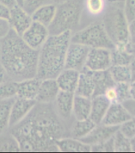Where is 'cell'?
Instances as JSON below:
<instances>
[{
  "mask_svg": "<svg viewBox=\"0 0 135 153\" xmlns=\"http://www.w3.org/2000/svg\"><path fill=\"white\" fill-rule=\"evenodd\" d=\"M40 82L41 79L37 76L20 81L18 83L17 97L28 100H36Z\"/></svg>",
  "mask_w": 135,
  "mask_h": 153,
  "instance_id": "cell-17",
  "label": "cell"
},
{
  "mask_svg": "<svg viewBox=\"0 0 135 153\" xmlns=\"http://www.w3.org/2000/svg\"><path fill=\"white\" fill-rule=\"evenodd\" d=\"M8 80V77H7V72L5 71L4 68L2 67V65L0 64V84L4 82L5 81Z\"/></svg>",
  "mask_w": 135,
  "mask_h": 153,
  "instance_id": "cell-43",
  "label": "cell"
},
{
  "mask_svg": "<svg viewBox=\"0 0 135 153\" xmlns=\"http://www.w3.org/2000/svg\"><path fill=\"white\" fill-rule=\"evenodd\" d=\"M114 151L117 152H132L131 140L119 130L113 137Z\"/></svg>",
  "mask_w": 135,
  "mask_h": 153,
  "instance_id": "cell-29",
  "label": "cell"
},
{
  "mask_svg": "<svg viewBox=\"0 0 135 153\" xmlns=\"http://www.w3.org/2000/svg\"><path fill=\"white\" fill-rule=\"evenodd\" d=\"M96 126V124L90 118L85 120H75L71 126L70 136L75 139H82L86 137Z\"/></svg>",
  "mask_w": 135,
  "mask_h": 153,
  "instance_id": "cell-24",
  "label": "cell"
},
{
  "mask_svg": "<svg viewBox=\"0 0 135 153\" xmlns=\"http://www.w3.org/2000/svg\"><path fill=\"white\" fill-rule=\"evenodd\" d=\"M71 35L70 31L50 35L40 48L37 76L39 79H56L65 68L66 54Z\"/></svg>",
  "mask_w": 135,
  "mask_h": 153,
  "instance_id": "cell-3",
  "label": "cell"
},
{
  "mask_svg": "<svg viewBox=\"0 0 135 153\" xmlns=\"http://www.w3.org/2000/svg\"><path fill=\"white\" fill-rule=\"evenodd\" d=\"M119 130L125 136L132 139L135 137V117H132L130 120L120 126Z\"/></svg>",
  "mask_w": 135,
  "mask_h": 153,
  "instance_id": "cell-34",
  "label": "cell"
},
{
  "mask_svg": "<svg viewBox=\"0 0 135 153\" xmlns=\"http://www.w3.org/2000/svg\"><path fill=\"white\" fill-rule=\"evenodd\" d=\"M66 1H68V0H51L50 2L51 3H54L55 5H58V4H60V3H62V2H64Z\"/></svg>",
  "mask_w": 135,
  "mask_h": 153,
  "instance_id": "cell-48",
  "label": "cell"
},
{
  "mask_svg": "<svg viewBox=\"0 0 135 153\" xmlns=\"http://www.w3.org/2000/svg\"><path fill=\"white\" fill-rule=\"evenodd\" d=\"M39 50L33 49L10 29L0 40V64L8 80L20 82L37 76Z\"/></svg>",
  "mask_w": 135,
  "mask_h": 153,
  "instance_id": "cell-2",
  "label": "cell"
},
{
  "mask_svg": "<svg viewBox=\"0 0 135 153\" xmlns=\"http://www.w3.org/2000/svg\"><path fill=\"white\" fill-rule=\"evenodd\" d=\"M0 3L7 6V7H9L10 9H11L14 6L18 5L16 0H0Z\"/></svg>",
  "mask_w": 135,
  "mask_h": 153,
  "instance_id": "cell-44",
  "label": "cell"
},
{
  "mask_svg": "<svg viewBox=\"0 0 135 153\" xmlns=\"http://www.w3.org/2000/svg\"><path fill=\"white\" fill-rule=\"evenodd\" d=\"M108 6L107 0H84V10L91 16L103 15Z\"/></svg>",
  "mask_w": 135,
  "mask_h": 153,
  "instance_id": "cell-28",
  "label": "cell"
},
{
  "mask_svg": "<svg viewBox=\"0 0 135 153\" xmlns=\"http://www.w3.org/2000/svg\"><path fill=\"white\" fill-rule=\"evenodd\" d=\"M131 140V147H132V152H135V137H133Z\"/></svg>",
  "mask_w": 135,
  "mask_h": 153,
  "instance_id": "cell-49",
  "label": "cell"
},
{
  "mask_svg": "<svg viewBox=\"0 0 135 153\" xmlns=\"http://www.w3.org/2000/svg\"><path fill=\"white\" fill-rule=\"evenodd\" d=\"M55 144L59 152H90L91 146L85 144L81 140L73 137H62L57 140Z\"/></svg>",
  "mask_w": 135,
  "mask_h": 153,
  "instance_id": "cell-20",
  "label": "cell"
},
{
  "mask_svg": "<svg viewBox=\"0 0 135 153\" xmlns=\"http://www.w3.org/2000/svg\"><path fill=\"white\" fill-rule=\"evenodd\" d=\"M59 91V87L55 79H41L36 101L39 103H53Z\"/></svg>",
  "mask_w": 135,
  "mask_h": 153,
  "instance_id": "cell-15",
  "label": "cell"
},
{
  "mask_svg": "<svg viewBox=\"0 0 135 153\" xmlns=\"http://www.w3.org/2000/svg\"><path fill=\"white\" fill-rule=\"evenodd\" d=\"M56 6L55 18L48 26L50 35L78 30L84 11V0H68Z\"/></svg>",
  "mask_w": 135,
  "mask_h": 153,
  "instance_id": "cell-4",
  "label": "cell"
},
{
  "mask_svg": "<svg viewBox=\"0 0 135 153\" xmlns=\"http://www.w3.org/2000/svg\"><path fill=\"white\" fill-rule=\"evenodd\" d=\"M10 30V26L8 21L0 19V40L6 36Z\"/></svg>",
  "mask_w": 135,
  "mask_h": 153,
  "instance_id": "cell-37",
  "label": "cell"
},
{
  "mask_svg": "<svg viewBox=\"0 0 135 153\" xmlns=\"http://www.w3.org/2000/svg\"><path fill=\"white\" fill-rule=\"evenodd\" d=\"M80 71L64 68L56 77V82L60 91L74 93L78 85Z\"/></svg>",
  "mask_w": 135,
  "mask_h": 153,
  "instance_id": "cell-18",
  "label": "cell"
},
{
  "mask_svg": "<svg viewBox=\"0 0 135 153\" xmlns=\"http://www.w3.org/2000/svg\"><path fill=\"white\" fill-rule=\"evenodd\" d=\"M10 16V9L7 6L0 3V19L9 21Z\"/></svg>",
  "mask_w": 135,
  "mask_h": 153,
  "instance_id": "cell-39",
  "label": "cell"
},
{
  "mask_svg": "<svg viewBox=\"0 0 135 153\" xmlns=\"http://www.w3.org/2000/svg\"><path fill=\"white\" fill-rule=\"evenodd\" d=\"M56 7L57 6L51 2L42 5L32 13V20L48 27L55 18Z\"/></svg>",
  "mask_w": 135,
  "mask_h": 153,
  "instance_id": "cell-21",
  "label": "cell"
},
{
  "mask_svg": "<svg viewBox=\"0 0 135 153\" xmlns=\"http://www.w3.org/2000/svg\"><path fill=\"white\" fill-rule=\"evenodd\" d=\"M14 98L0 102V136L10 128V112Z\"/></svg>",
  "mask_w": 135,
  "mask_h": 153,
  "instance_id": "cell-25",
  "label": "cell"
},
{
  "mask_svg": "<svg viewBox=\"0 0 135 153\" xmlns=\"http://www.w3.org/2000/svg\"><path fill=\"white\" fill-rule=\"evenodd\" d=\"M104 95L108 98V99L111 102H118L117 101V94L115 88H114V85L113 87H111L110 88H108L104 93Z\"/></svg>",
  "mask_w": 135,
  "mask_h": 153,
  "instance_id": "cell-38",
  "label": "cell"
},
{
  "mask_svg": "<svg viewBox=\"0 0 135 153\" xmlns=\"http://www.w3.org/2000/svg\"><path fill=\"white\" fill-rule=\"evenodd\" d=\"M37 104L36 100H28L21 98H14L11 107L10 128L16 126L27 116Z\"/></svg>",
  "mask_w": 135,
  "mask_h": 153,
  "instance_id": "cell-14",
  "label": "cell"
},
{
  "mask_svg": "<svg viewBox=\"0 0 135 153\" xmlns=\"http://www.w3.org/2000/svg\"><path fill=\"white\" fill-rule=\"evenodd\" d=\"M130 68L131 72V81H135V58H134L130 64Z\"/></svg>",
  "mask_w": 135,
  "mask_h": 153,
  "instance_id": "cell-45",
  "label": "cell"
},
{
  "mask_svg": "<svg viewBox=\"0 0 135 153\" xmlns=\"http://www.w3.org/2000/svg\"><path fill=\"white\" fill-rule=\"evenodd\" d=\"M129 95L130 99L135 100V81H131L129 84Z\"/></svg>",
  "mask_w": 135,
  "mask_h": 153,
  "instance_id": "cell-42",
  "label": "cell"
},
{
  "mask_svg": "<svg viewBox=\"0 0 135 153\" xmlns=\"http://www.w3.org/2000/svg\"><path fill=\"white\" fill-rule=\"evenodd\" d=\"M92 76L95 82V92L93 97L104 94L108 88L113 87L115 84V82L111 76L109 70L92 71Z\"/></svg>",
  "mask_w": 135,
  "mask_h": 153,
  "instance_id": "cell-23",
  "label": "cell"
},
{
  "mask_svg": "<svg viewBox=\"0 0 135 153\" xmlns=\"http://www.w3.org/2000/svg\"><path fill=\"white\" fill-rule=\"evenodd\" d=\"M108 70L115 83L131 82L130 65H112Z\"/></svg>",
  "mask_w": 135,
  "mask_h": 153,
  "instance_id": "cell-26",
  "label": "cell"
},
{
  "mask_svg": "<svg viewBox=\"0 0 135 153\" xmlns=\"http://www.w3.org/2000/svg\"><path fill=\"white\" fill-rule=\"evenodd\" d=\"M112 65L111 49L103 48H90L85 68L92 71H105Z\"/></svg>",
  "mask_w": 135,
  "mask_h": 153,
  "instance_id": "cell-8",
  "label": "cell"
},
{
  "mask_svg": "<svg viewBox=\"0 0 135 153\" xmlns=\"http://www.w3.org/2000/svg\"><path fill=\"white\" fill-rule=\"evenodd\" d=\"M71 42L82 44L90 48L112 49L114 48V44L108 37L101 21L92 23L74 33H72Z\"/></svg>",
  "mask_w": 135,
  "mask_h": 153,
  "instance_id": "cell-6",
  "label": "cell"
},
{
  "mask_svg": "<svg viewBox=\"0 0 135 153\" xmlns=\"http://www.w3.org/2000/svg\"><path fill=\"white\" fill-rule=\"evenodd\" d=\"M123 105L127 109L132 117H135V100L128 99L123 102Z\"/></svg>",
  "mask_w": 135,
  "mask_h": 153,
  "instance_id": "cell-40",
  "label": "cell"
},
{
  "mask_svg": "<svg viewBox=\"0 0 135 153\" xmlns=\"http://www.w3.org/2000/svg\"><path fill=\"white\" fill-rule=\"evenodd\" d=\"M32 22V15L29 14L22 7L16 5L10 9V16L8 22L10 29L19 36H21L24 33Z\"/></svg>",
  "mask_w": 135,
  "mask_h": 153,
  "instance_id": "cell-10",
  "label": "cell"
},
{
  "mask_svg": "<svg viewBox=\"0 0 135 153\" xmlns=\"http://www.w3.org/2000/svg\"><path fill=\"white\" fill-rule=\"evenodd\" d=\"M127 48V49H128V51L130 52V53L132 54V56H133V57L135 58V43L134 44H129L128 46L126 47Z\"/></svg>",
  "mask_w": 135,
  "mask_h": 153,
  "instance_id": "cell-47",
  "label": "cell"
},
{
  "mask_svg": "<svg viewBox=\"0 0 135 153\" xmlns=\"http://www.w3.org/2000/svg\"><path fill=\"white\" fill-rule=\"evenodd\" d=\"M90 50V48L88 46L70 41L66 54L65 68L82 71L85 68Z\"/></svg>",
  "mask_w": 135,
  "mask_h": 153,
  "instance_id": "cell-7",
  "label": "cell"
},
{
  "mask_svg": "<svg viewBox=\"0 0 135 153\" xmlns=\"http://www.w3.org/2000/svg\"><path fill=\"white\" fill-rule=\"evenodd\" d=\"M0 152H20L19 144L13 136L0 140Z\"/></svg>",
  "mask_w": 135,
  "mask_h": 153,
  "instance_id": "cell-31",
  "label": "cell"
},
{
  "mask_svg": "<svg viewBox=\"0 0 135 153\" xmlns=\"http://www.w3.org/2000/svg\"><path fill=\"white\" fill-rule=\"evenodd\" d=\"M18 83L13 80H7L0 84V102L16 98Z\"/></svg>",
  "mask_w": 135,
  "mask_h": 153,
  "instance_id": "cell-30",
  "label": "cell"
},
{
  "mask_svg": "<svg viewBox=\"0 0 135 153\" xmlns=\"http://www.w3.org/2000/svg\"><path fill=\"white\" fill-rule=\"evenodd\" d=\"M74 93L60 91L54 101V108L62 121H69L73 116V104Z\"/></svg>",
  "mask_w": 135,
  "mask_h": 153,
  "instance_id": "cell-12",
  "label": "cell"
},
{
  "mask_svg": "<svg viewBox=\"0 0 135 153\" xmlns=\"http://www.w3.org/2000/svg\"><path fill=\"white\" fill-rule=\"evenodd\" d=\"M119 126H108L101 123L96 125L95 128L89 134L81 140L90 146L101 144L114 137V135L119 130Z\"/></svg>",
  "mask_w": 135,
  "mask_h": 153,
  "instance_id": "cell-11",
  "label": "cell"
},
{
  "mask_svg": "<svg viewBox=\"0 0 135 153\" xmlns=\"http://www.w3.org/2000/svg\"><path fill=\"white\" fill-rule=\"evenodd\" d=\"M91 152H113L114 151V141L113 137L101 144L91 146Z\"/></svg>",
  "mask_w": 135,
  "mask_h": 153,
  "instance_id": "cell-33",
  "label": "cell"
},
{
  "mask_svg": "<svg viewBox=\"0 0 135 153\" xmlns=\"http://www.w3.org/2000/svg\"><path fill=\"white\" fill-rule=\"evenodd\" d=\"M129 36H130V43H135V19L129 22Z\"/></svg>",
  "mask_w": 135,
  "mask_h": 153,
  "instance_id": "cell-41",
  "label": "cell"
},
{
  "mask_svg": "<svg viewBox=\"0 0 135 153\" xmlns=\"http://www.w3.org/2000/svg\"><path fill=\"white\" fill-rule=\"evenodd\" d=\"M101 22L114 47L126 48L130 44L129 22L125 15L123 7L108 4L102 15Z\"/></svg>",
  "mask_w": 135,
  "mask_h": 153,
  "instance_id": "cell-5",
  "label": "cell"
},
{
  "mask_svg": "<svg viewBox=\"0 0 135 153\" xmlns=\"http://www.w3.org/2000/svg\"><path fill=\"white\" fill-rule=\"evenodd\" d=\"M112 65H130L134 57L127 48L114 47L111 49Z\"/></svg>",
  "mask_w": 135,
  "mask_h": 153,
  "instance_id": "cell-27",
  "label": "cell"
},
{
  "mask_svg": "<svg viewBox=\"0 0 135 153\" xmlns=\"http://www.w3.org/2000/svg\"><path fill=\"white\" fill-rule=\"evenodd\" d=\"M132 117L125 106L121 102L111 103L105 116L101 123L108 126H121Z\"/></svg>",
  "mask_w": 135,
  "mask_h": 153,
  "instance_id": "cell-13",
  "label": "cell"
},
{
  "mask_svg": "<svg viewBox=\"0 0 135 153\" xmlns=\"http://www.w3.org/2000/svg\"><path fill=\"white\" fill-rule=\"evenodd\" d=\"M107 1H108V4L123 7V3L125 0H107Z\"/></svg>",
  "mask_w": 135,
  "mask_h": 153,
  "instance_id": "cell-46",
  "label": "cell"
},
{
  "mask_svg": "<svg viewBox=\"0 0 135 153\" xmlns=\"http://www.w3.org/2000/svg\"><path fill=\"white\" fill-rule=\"evenodd\" d=\"M50 1L51 0H25L24 4H23V8L29 14H32V12L37 8L46 3H49Z\"/></svg>",
  "mask_w": 135,
  "mask_h": 153,
  "instance_id": "cell-35",
  "label": "cell"
},
{
  "mask_svg": "<svg viewBox=\"0 0 135 153\" xmlns=\"http://www.w3.org/2000/svg\"><path fill=\"white\" fill-rule=\"evenodd\" d=\"M111 103L112 102L104 94L95 96L92 98V107L90 118L96 125L101 123Z\"/></svg>",
  "mask_w": 135,
  "mask_h": 153,
  "instance_id": "cell-19",
  "label": "cell"
},
{
  "mask_svg": "<svg viewBox=\"0 0 135 153\" xmlns=\"http://www.w3.org/2000/svg\"><path fill=\"white\" fill-rule=\"evenodd\" d=\"M10 128L23 152H59L55 141L66 133L52 103L37 102L25 118Z\"/></svg>",
  "mask_w": 135,
  "mask_h": 153,
  "instance_id": "cell-1",
  "label": "cell"
},
{
  "mask_svg": "<svg viewBox=\"0 0 135 153\" xmlns=\"http://www.w3.org/2000/svg\"><path fill=\"white\" fill-rule=\"evenodd\" d=\"M123 10L129 22L135 19V0H125Z\"/></svg>",
  "mask_w": 135,
  "mask_h": 153,
  "instance_id": "cell-36",
  "label": "cell"
},
{
  "mask_svg": "<svg viewBox=\"0 0 135 153\" xmlns=\"http://www.w3.org/2000/svg\"><path fill=\"white\" fill-rule=\"evenodd\" d=\"M129 84L130 82H119L114 84V88L116 91L117 101L118 102L123 103L125 101L130 99L129 95Z\"/></svg>",
  "mask_w": 135,
  "mask_h": 153,
  "instance_id": "cell-32",
  "label": "cell"
},
{
  "mask_svg": "<svg viewBox=\"0 0 135 153\" xmlns=\"http://www.w3.org/2000/svg\"><path fill=\"white\" fill-rule=\"evenodd\" d=\"M92 107V98L74 94L73 104V117L75 120L90 118Z\"/></svg>",
  "mask_w": 135,
  "mask_h": 153,
  "instance_id": "cell-22",
  "label": "cell"
},
{
  "mask_svg": "<svg viewBox=\"0 0 135 153\" xmlns=\"http://www.w3.org/2000/svg\"><path fill=\"white\" fill-rule=\"evenodd\" d=\"M95 92V82H94L92 71L88 70L85 68L80 71L78 85L76 87L74 94L82 96L85 98H92Z\"/></svg>",
  "mask_w": 135,
  "mask_h": 153,
  "instance_id": "cell-16",
  "label": "cell"
},
{
  "mask_svg": "<svg viewBox=\"0 0 135 153\" xmlns=\"http://www.w3.org/2000/svg\"><path fill=\"white\" fill-rule=\"evenodd\" d=\"M49 36L48 27L33 21L21 37L29 47L39 50Z\"/></svg>",
  "mask_w": 135,
  "mask_h": 153,
  "instance_id": "cell-9",
  "label": "cell"
}]
</instances>
